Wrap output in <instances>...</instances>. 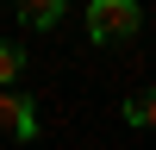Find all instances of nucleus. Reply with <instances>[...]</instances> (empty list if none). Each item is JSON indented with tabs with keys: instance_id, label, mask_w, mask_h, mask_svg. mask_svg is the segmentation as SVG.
Wrapping results in <instances>:
<instances>
[{
	"instance_id": "1",
	"label": "nucleus",
	"mask_w": 156,
	"mask_h": 150,
	"mask_svg": "<svg viewBox=\"0 0 156 150\" xmlns=\"http://www.w3.org/2000/svg\"><path fill=\"white\" fill-rule=\"evenodd\" d=\"M137 25H144L137 0H94V6H87V38H94V44H119V38H137Z\"/></svg>"
},
{
	"instance_id": "2",
	"label": "nucleus",
	"mask_w": 156,
	"mask_h": 150,
	"mask_svg": "<svg viewBox=\"0 0 156 150\" xmlns=\"http://www.w3.org/2000/svg\"><path fill=\"white\" fill-rule=\"evenodd\" d=\"M0 131L25 138V144L37 138V112H31V100H25V94H6V88H0Z\"/></svg>"
},
{
	"instance_id": "3",
	"label": "nucleus",
	"mask_w": 156,
	"mask_h": 150,
	"mask_svg": "<svg viewBox=\"0 0 156 150\" xmlns=\"http://www.w3.org/2000/svg\"><path fill=\"white\" fill-rule=\"evenodd\" d=\"M12 6H19V19H25V25L50 31V25H56L62 12H69V0H12Z\"/></svg>"
},
{
	"instance_id": "4",
	"label": "nucleus",
	"mask_w": 156,
	"mask_h": 150,
	"mask_svg": "<svg viewBox=\"0 0 156 150\" xmlns=\"http://www.w3.org/2000/svg\"><path fill=\"white\" fill-rule=\"evenodd\" d=\"M125 125H144V131H156V88H144V94L125 100Z\"/></svg>"
},
{
	"instance_id": "5",
	"label": "nucleus",
	"mask_w": 156,
	"mask_h": 150,
	"mask_svg": "<svg viewBox=\"0 0 156 150\" xmlns=\"http://www.w3.org/2000/svg\"><path fill=\"white\" fill-rule=\"evenodd\" d=\"M25 69V56H19V44H0V88L12 81V75Z\"/></svg>"
}]
</instances>
